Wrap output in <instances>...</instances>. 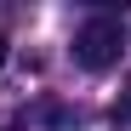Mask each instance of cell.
<instances>
[{"label": "cell", "mask_w": 131, "mask_h": 131, "mask_svg": "<svg viewBox=\"0 0 131 131\" xmlns=\"http://www.w3.org/2000/svg\"><path fill=\"white\" fill-rule=\"evenodd\" d=\"M120 46H125V23L120 17H91V23H80V34H74V63L85 74H108L120 63Z\"/></svg>", "instance_id": "cell-1"}, {"label": "cell", "mask_w": 131, "mask_h": 131, "mask_svg": "<svg viewBox=\"0 0 131 131\" xmlns=\"http://www.w3.org/2000/svg\"><path fill=\"white\" fill-rule=\"evenodd\" d=\"M108 114H114V120H131V74H125V85H120V97H114Z\"/></svg>", "instance_id": "cell-2"}, {"label": "cell", "mask_w": 131, "mask_h": 131, "mask_svg": "<svg viewBox=\"0 0 131 131\" xmlns=\"http://www.w3.org/2000/svg\"><path fill=\"white\" fill-rule=\"evenodd\" d=\"M0 69H6V34H0Z\"/></svg>", "instance_id": "cell-3"}]
</instances>
